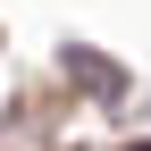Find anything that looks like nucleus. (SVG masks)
Wrapping results in <instances>:
<instances>
[{"label":"nucleus","mask_w":151,"mask_h":151,"mask_svg":"<svg viewBox=\"0 0 151 151\" xmlns=\"http://www.w3.org/2000/svg\"><path fill=\"white\" fill-rule=\"evenodd\" d=\"M143 151H151V143H143Z\"/></svg>","instance_id":"f257e3e1"}]
</instances>
